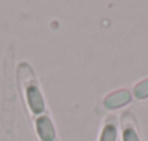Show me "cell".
<instances>
[{
	"instance_id": "1",
	"label": "cell",
	"mask_w": 148,
	"mask_h": 141,
	"mask_svg": "<svg viewBox=\"0 0 148 141\" xmlns=\"http://www.w3.org/2000/svg\"><path fill=\"white\" fill-rule=\"evenodd\" d=\"M36 131L42 141H52L55 138V129L49 118L41 116L36 119Z\"/></svg>"
},
{
	"instance_id": "2",
	"label": "cell",
	"mask_w": 148,
	"mask_h": 141,
	"mask_svg": "<svg viewBox=\"0 0 148 141\" xmlns=\"http://www.w3.org/2000/svg\"><path fill=\"white\" fill-rule=\"evenodd\" d=\"M26 96H28V103H29L34 113L44 112V108H45L44 99H42V95H41V92L36 86H29L28 90H26Z\"/></svg>"
},
{
	"instance_id": "3",
	"label": "cell",
	"mask_w": 148,
	"mask_h": 141,
	"mask_svg": "<svg viewBox=\"0 0 148 141\" xmlns=\"http://www.w3.org/2000/svg\"><path fill=\"white\" fill-rule=\"evenodd\" d=\"M129 102H131V93L128 90H119V92H115V93L109 95L105 99L103 103L109 109H116V108H121V106H123Z\"/></svg>"
},
{
	"instance_id": "4",
	"label": "cell",
	"mask_w": 148,
	"mask_h": 141,
	"mask_svg": "<svg viewBox=\"0 0 148 141\" xmlns=\"http://www.w3.org/2000/svg\"><path fill=\"white\" fill-rule=\"evenodd\" d=\"M134 95H135V98H138V99H145V98H148V79L144 80V82H141V83H138V85L134 87Z\"/></svg>"
},
{
	"instance_id": "5",
	"label": "cell",
	"mask_w": 148,
	"mask_h": 141,
	"mask_svg": "<svg viewBox=\"0 0 148 141\" xmlns=\"http://www.w3.org/2000/svg\"><path fill=\"white\" fill-rule=\"evenodd\" d=\"M100 141H116V128L113 125H106L102 131Z\"/></svg>"
},
{
	"instance_id": "6",
	"label": "cell",
	"mask_w": 148,
	"mask_h": 141,
	"mask_svg": "<svg viewBox=\"0 0 148 141\" xmlns=\"http://www.w3.org/2000/svg\"><path fill=\"white\" fill-rule=\"evenodd\" d=\"M123 141H139V138H138V135L134 129L128 128V129L123 131Z\"/></svg>"
}]
</instances>
